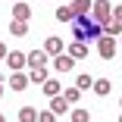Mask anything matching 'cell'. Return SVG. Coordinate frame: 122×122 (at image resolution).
Masks as SVG:
<instances>
[{
    "label": "cell",
    "mask_w": 122,
    "mask_h": 122,
    "mask_svg": "<svg viewBox=\"0 0 122 122\" xmlns=\"http://www.w3.org/2000/svg\"><path fill=\"white\" fill-rule=\"evenodd\" d=\"M6 85H10L13 91H25V88H28V75H25V72H13V75L6 78Z\"/></svg>",
    "instance_id": "9c48e42d"
},
{
    "label": "cell",
    "mask_w": 122,
    "mask_h": 122,
    "mask_svg": "<svg viewBox=\"0 0 122 122\" xmlns=\"http://www.w3.org/2000/svg\"><path fill=\"white\" fill-rule=\"evenodd\" d=\"M0 97H3V75H0Z\"/></svg>",
    "instance_id": "484cf974"
},
{
    "label": "cell",
    "mask_w": 122,
    "mask_h": 122,
    "mask_svg": "<svg viewBox=\"0 0 122 122\" xmlns=\"http://www.w3.org/2000/svg\"><path fill=\"white\" fill-rule=\"evenodd\" d=\"M91 91H94L97 97H107V94L113 91V81H110V78H94V85H91Z\"/></svg>",
    "instance_id": "4fadbf2b"
},
{
    "label": "cell",
    "mask_w": 122,
    "mask_h": 122,
    "mask_svg": "<svg viewBox=\"0 0 122 122\" xmlns=\"http://www.w3.org/2000/svg\"><path fill=\"white\" fill-rule=\"evenodd\" d=\"M53 69H56V72H72V69H75V60H72V56L63 50V53L53 56Z\"/></svg>",
    "instance_id": "5b68a950"
},
{
    "label": "cell",
    "mask_w": 122,
    "mask_h": 122,
    "mask_svg": "<svg viewBox=\"0 0 122 122\" xmlns=\"http://www.w3.org/2000/svg\"><path fill=\"white\" fill-rule=\"evenodd\" d=\"M69 25H72V41H81V44H91L103 35V25L94 22L91 16H75Z\"/></svg>",
    "instance_id": "6da1fadb"
},
{
    "label": "cell",
    "mask_w": 122,
    "mask_h": 122,
    "mask_svg": "<svg viewBox=\"0 0 122 122\" xmlns=\"http://www.w3.org/2000/svg\"><path fill=\"white\" fill-rule=\"evenodd\" d=\"M72 60H85L88 56V44H81V41H69V50H66Z\"/></svg>",
    "instance_id": "8fae6325"
},
{
    "label": "cell",
    "mask_w": 122,
    "mask_h": 122,
    "mask_svg": "<svg viewBox=\"0 0 122 122\" xmlns=\"http://www.w3.org/2000/svg\"><path fill=\"white\" fill-rule=\"evenodd\" d=\"M10 3H16V0H10Z\"/></svg>",
    "instance_id": "f1b7e54d"
},
{
    "label": "cell",
    "mask_w": 122,
    "mask_h": 122,
    "mask_svg": "<svg viewBox=\"0 0 122 122\" xmlns=\"http://www.w3.org/2000/svg\"><path fill=\"white\" fill-rule=\"evenodd\" d=\"M47 78H50L47 75V66H31L28 69V85H44Z\"/></svg>",
    "instance_id": "52a82bcc"
},
{
    "label": "cell",
    "mask_w": 122,
    "mask_h": 122,
    "mask_svg": "<svg viewBox=\"0 0 122 122\" xmlns=\"http://www.w3.org/2000/svg\"><path fill=\"white\" fill-rule=\"evenodd\" d=\"M110 16H113V3H110V0H94V3H91V19H94V22L103 25Z\"/></svg>",
    "instance_id": "3957f363"
},
{
    "label": "cell",
    "mask_w": 122,
    "mask_h": 122,
    "mask_svg": "<svg viewBox=\"0 0 122 122\" xmlns=\"http://www.w3.org/2000/svg\"><path fill=\"white\" fill-rule=\"evenodd\" d=\"M63 50H66V44H63V38L50 35V38L44 41V53H47V56H56V53H63Z\"/></svg>",
    "instance_id": "8992f818"
},
{
    "label": "cell",
    "mask_w": 122,
    "mask_h": 122,
    "mask_svg": "<svg viewBox=\"0 0 122 122\" xmlns=\"http://www.w3.org/2000/svg\"><path fill=\"white\" fill-rule=\"evenodd\" d=\"M53 16H56V22H63V25H69V22L75 19V16H72V10H69V3H66V6H60Z\"/></svg>",
    "instance_id": "ffe728a7"
},
{
    "label": "cell",
    "mask_w": 122,
    "mask_h": 122,
    "mask_svg": "<svg viewBox=\"0 0 122 122\" xmlns=\"http://www.w3.org/2000/svg\"><path fill=\"white\" fill-rule=\"evenodd\" d=\"M119 122H122V116H119Z\"/></svg>",
    "instance_id": "f546056e"
},
{
    "label": "cell",
    "mask_w": 122,
    "mask_h": 122,
    "mask_svg": "<svg viewBox=\"0 0 122 122\" xmlns=\"http://www.w3.org/2000/svg\"><path fill=\"white\" fill-rule=\"evenodd\" d=\"M116 41H119V47H122V35H119V38H116Z\"/></svg>",
    "instance_id": "83f0119b"
},
{
    "label": "cell",
    "mask_w": 122,
    "mask_h": 122,
    "mask_svg": "<svg viewBox=\"0 0 122 122\" xmlns=\"http://www.w3.org/2000/svg\"><path fill=\"white\" fill-rule=\"evenodd\" d=\"M38 122H56V116L50 110H44V113H38Z\"/></svg>",
    "instance_id": "603a6c76"
},
{
    "label": "cell",
    "mask_w": 122,
    "mask_h": 122,
    "mask_svg": "<svg viewBox=\"0 0 122 122\" xmlns=\"http://www.w3.org/2000/svg\"><path fill=\"white\" fill-rule=\"evenodd\" d=\"M10 35H13V38H25V35H28V22L13 19V22H10Z\"/></svg>",
    "instance_id": "9a60e30c"
},
{
    "label": "cell",
    "mask_w": 122,
    "mask_h": 122,
    "mask_svg": "<svg viewBox=\"0 0 122 122\" xmlns=\"http://www.w3.org/2000/svg\"><path fill=\"white\" fill-rule=\"evenodd\" d=\"M0 122H6V116H3V113H0Z\"/></svg>",
    "instance_id": "4316f807"
},
{
    "label": "cell",
    "mask_w": 122,
    "mask_h": 122,
    "mask_svg": "<svg viewBox=\"0 0 122 122\" xmlns=\"http://www.w3.org/2000/svg\"><path fill=\"white\" fill-rule=\"evenodd\" d=\"M19 122H38V110L35 107H22L19 110Z\"/></svg>",
    "instance_id": "d6986e66"
},
{
    "label": "cell",
    "mask_w": 122,
    "mask_h": 122,
    "mask_svg": "<svg viewBox=\"0 0 122 122\" xmlns=\"http://www.w3.org/2000/svg\"><path fill=\"white\" fill-rule=\"evenodd\" d=\"M69 116H72V122H91V113H88V110H81V107H75Z\"/></svg>",
    "instance_id": "44dd1931"
},
{
    "label": "cell",
    "mask_w": 122,
    "mask_h": 122,
    "mask_svg": "<svg viewBox=\"0 0 122 122\" xmlns=\"http://www.w3.org/2000/svg\"><path fill=\"white\" fill-rule=\"evenodd\" d=\"M6 53H10V47H6L3 41H0V60H6Z\"/></svg>",
    "instance_id": "d4e9b609"
},
{
    "label": "cell",
    "mask_w": 122,
    "mask_h": 122,
    "mask_svg": "<svg viewBox=\"0 0 122 122\" xmlns=\"http://www.w3.org/2000/svg\"><path fill=\"white\" fill-rule=\"evenodd\" d=\"M13 19H22V22L31 19V6L25 3V0H16V3H13Z\"/></svg>",
    "instance_id": "ba28073f"
},
{
    "label": "cell",
    "mask_w": 122,
    "mask_h": 122,
    "mask_svg": "<svg viewBox=\"0 0 122 122\" xmlns=\"http://www.w3.org/2000/svg\"><path fill=\"white\" fill-rule=\"evenodd\" d=\"M110 19H116V22H122V3H119V6H113V16H110Z\"/></svg>",
    "instance_id": "cb8c5ba5"
},
{
    "label": "cell",
    "mask_w": 122,
    "mask_h": 122,
    "mask_svg": "<svg viewBox=\"0 0 122 122\" xmlns=\"http://www.w3.org/2000/svg\"><path fill=\"white\" fill-rule=\"evenodd\" d=\"M63 100H66V103H72V107H75V103L81 100V91H78V88H63Z\"/></svg>",
    "instance_id": "ac0fdd59"
},
{
    "label": "cell",
    "mask_w": 122,
    "mask_h": 122,
    "mask_svg": "<svg viewBox=\"0 0 122 122\" xmlns=\"http://www.w3.org/2000/svg\"><path fill=\"white\" fill-rule=\"evenodd\" d=\"M103 35H110V38H119V35H122V22H116V19H107V22H103Z\"/></svg>",
    "instance_id": "2e32d148"
},
{
    "label": "cell",
    "mask_w": 122,
    "mask_h": 122,
    "mask_svg": "<svg viewBox=\"0 0 122 122\" xmlns=\"http://www.w3.org/2000/svg\"><path fill=\"white\" fill-rule=\"evenodd\" d=\"M91 85H94L91 75H78V78H75V88H78V91H91Z\"/></svg>",
    "instance_id": "7402d4cb"
},
{
    "label": "cell",
    "mask_w": 122,
    "mask_h": 122,
    "mask_svg": "<svg viewBox=\"0 0 122 122\" xmlns=\"http://www.w3.org/2000/svg\"><path fill=\"white\" fill-rule=\"evenodd\" d=\"M6 66H10L13 72H22V69L28 66V63H25V53H22V50H10V53H6Z\"/></svg>",
    "instance_id": "277c9868"
},
{
    "label": "cell",
    "mask_w": 122,
    "mask_h": 122,
    "mask_svg": "<svg viewBox=\"0 0 122 122\" xmlns=\"http://www.w3.org/2000/svg\"><path fill=\"white\" fill-rule=\"evenodd\" d=\"M50 113H53V116H63V113H69V103L63 100V94L50 97Z\"/></svg>",
    "instance_id": "5bb4252c"
},
{
    "label": "cell",
    "mask_w": 122,
    "mask_h": 122,
    "mask_svg": "<svg viewBox=\"0 0 122 122\" xmlns=\"http://www.w3.org/2000/svg\"><path fill=\"white\" fill-rule=\"evenodd\" d=\"M91 3L94 0H72L69 10H72V16H91Z\"/></svg>",
    "instance_id": "7c38bea8"
},
{
    "label": "cell",
    "mask_w": 122,
    "mask_h": 122,
    "mask_svg": "<svg viewBox=\"0 0 122 122\" xmlns=\"http://www.w3.org/2000/svg\"><path fill=\"white\" fill-rule=\"evenodd\" d=\"M116 47H119L116 38L100 35V38H97V56H100V60H113V56H116Z\"/></svg>",
    "instance_id": "7a4b0ae2"
},
{
    "label": "cell",
    "mask_w": 122,
    "mask_h": 122,
    "mask_svg": "<svg viewBox=\"0 0 122 122\" xmlns=\"http://www.w3.org/2000/svg\"><path fill=\"white\" fill-rule=\"evenodd\" d=\"M41 88H44V94H47V97H56V94H63V88H60V81H56V78H47Z\"/></svg>",
    "instance_id": "e0dca14e"
},
{
    "label": "cell",
    "mask_w": 122,
    "mask_h": 122,
    "mask_svg": "<svg viewBox=\"0 0 122 122\" xmlns=\"http://www.w3.org/2000/svg\"><path fill=\"white\" fill-rule=\"evenodd\" d=\"M25 63H28V69H31V66H47L50 56H47L44 50H31V53H25Z\"/></svg>",
    "instance_id": "30bf717a"
}]
</instances>
